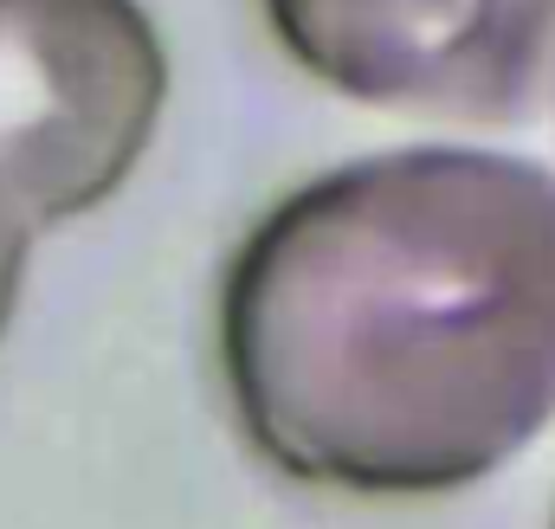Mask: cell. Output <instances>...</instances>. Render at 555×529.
<instances>
[{"label":"cell","instance_id":"obj_4","mask_svg":"<svg viewBox=\"0 0 555 529\" xmlns=\"http://www.w3.org/2000/svg\"><path fill=\"white\" fill-rule=\"evenodd\" d=\"M550 104H555V85H550Z\"/></svg>","mask_w":555,"mask_h":529},{"label":"cell","instance_id":"obj_1","mask_svg":"<svg viewBox=\"0 0 555 529\" xmlns=\"http://www.w3.org/2000/svg\"><path fill=\"white\" fill-rule=\"evenodd\" d=\"M246 446L297 485L446 498L555 426V168L472 142L336 162L220 278Z\"/></svg>","mask_w":555,"mask_h":529},{"label":"cell","instance_id":"obj_2","mask_svg":"<svg viewBox=\"0 0 555 529\" xmlns=\"http://www.w3.org/2000/svg\"><path fill=\"white\" fill-rule=\"evenodd\" d=\"M168 111V46L142 0H0V336L33 246L98 214Z\"/></svg>","mask_w":555,"mask_h":529},{"label":"cell","instance_id":"obj_3","mask_svg":"<svg viewBox=\"0 0 555 529\" xmlns=\"http://www.w3.org/2000/svg\"><path fill=\"white\" fill-rule=\"evenodd\" d=\"M323 91L433 124L511 130L550 104L555 0H259Z\"/></svg>","mask_w":555,"mask_h":529}]
</instances>
